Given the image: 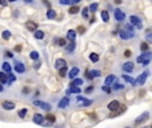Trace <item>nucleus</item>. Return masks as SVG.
<instances>
[{
	"mask_svg": "<svg viewBox=\"0 0 152 128\" xmlns=\"http://www.w3.org/2000/svg\"><path fill=\"white\" fill-rule=\"evenodd\" d=\"M77 102L80 103V107H86V105H89L91 104V100H87V99H84V97H81V96H77Z\"/></svg>",
	"mask_w": 152,
	"mask_h": 128,
	"instance_id": "12",
	"label": "nucleus"
},
{
	"mask_svg": "<svg viewBox=\"0 0 152 128\" xmlns=\"http://www.w3.org/2000/svg\"><path fill=\"white\" fill-rule=\"evenodd\" d=\"M1 91H3V87H1V86H0V92H1Z\"/></svg>",
	"mask_w": 152,
	"mask_h": 128,
	"instance_id": "51",
	"label": "nucleus"
},
{
	"mask_svg": "<svg viewBox=\"0 0 152 128\" xmlns=\"http://www.w3.org/2000/svg\"><path fill=\"white\" fill-rule=\"evenodd\" d=\"M10 37H11V32L10 31H4V32H3V39L7 40V39H10Z\"/></svg>",
	"mask_w": 152,
	"mask_h": 128,
	"instance_id": "36",
	"label": "nucleus"
},
{
	"mask_svg": "<svg viewBox=\"0 0 152 128\" xmlns=\"http://www.w3.org/2000/svg\"><path fill=\"white\" fill-rule=\"evenodd\" d=\"M107 107H108V110H110V111H118L119 107H120V103H119L118 100H112V102H111Z\"/></svg>",
	"mask_w": 152,
	"mask_h": 128,
	"instance_id": "5",
	"label": "nucleus"
},
{
	"mask_svg": "<svg viewBox=\"0 0 152 128\" xmlns=\"http://www.w3.org/2000/svg\"><path fill=\"white\" fill-rule=\"evenodd\" d=\"M59 72H60V76H66L67 75V67L61 68V69H59Z\"/></svg>",
	"mask_w": 152,
	"mask_h": 128,
	"instance_id": "40",
	"label": "nucleus"
},
{
	"mask_svg": "<svg viewBox=\"0 0 152 128\" xmlns=\"http://www.w3.org/2000/svg\"><path fill=\"white\" fill-rule=\"evenodd\" d=\"M81 13H83V18L84 19H88V8H83V10H81Z\"/></svg>",
	"mask_w": 152,
	"mask_h": 128,
	"instance_id": "34",
	"label": "nucleus"
},
{
	"mask_svg": "<svg viewBox=\"0 0 152 128\" xmlns=\"http://www.w3.org/2000/svg\"><path fill=\"white\" fill-rule=\"evenodd\" d=\"M123 88H124V86H121V84H119V83H115L112 87L113 91H120V89H123Z\"/></svg>",
	"mask_w": 152,
	"mask_h": 128,
	"instance_id": "31",
	"label": "nucleus"
},
{
	"mask_svg": "<svg viewBox=\"0 0 152 128\" xmlns=\"http://www.w3.org/2000/svg\"><path fill=\"white\" fill-rule=\"evenodd\" d=\"M97 7H99V5H97L96 3H94V4H91V5L88 7V11H91V12H96Z\"/></svg>",
	"mask_w": 152,
	"mask_h": 128,
	"instance_id": "32",
	"label": "nucleus"
},
{
	"mask_svg": "<svg viewBox=\"0 0 152 128\" xmlns=\"http://www.w3.org/2000/svg\"><path fill=\"white\" fill-rule=\"evenodd\" d=\"M100 75H102V73H100V71H96V69L91 71V72H87V78H88V79H92V78H99Z\"/></svg>",
	"mask_w": 152,
	"mask_h": 128,
	"instance_id": "15",
	"label": "nucleus"
},
{
	"mask_svg": "<svg viewBox=\"0 0 152 128\" xmlns=\"http://www.w3.org/2000/svg\"><path fill=\"white\" fill-rule=\"evenodd\" d=\"M92 91H94V87H88V88L86 89V94H91Z\"/></svg>",
	"mask_w": 152,
	"mask_h": 128,
	"instance_id": "43",
	"label": "nucleus"
},
{
	"mask_svg": "<svg viewBox=\"0 0 152 128\" xmlns=\"http://www.w3.org/2000/svg\"><path fill=\"white\" fill-rule=\"evenodd\" d=\"M0 83H3V84L8 83V75H5L4 72H0Z\"/></svg>",
	"mask_w": 152,
	"mask_h": 128,
	"instance_id": "24",
	"label": "nucleus"
},
{
	"mask_svg": "<svg viewBox=\"0 0 152 128\" xmlns=\"http://www.w3.org/2000/svg\"><path fill=\"white\" fill-rule=\"evenodd\" d=\"M129 21H131L132 26H136L137 28H142V24H140V19L137 18V16H134V15H132L131 18H129Z\"/></svg>",
	"mask_w": 152,
	"mask_h": 128,
	"instance_id": "7",
	"label": "nucleus"
},
{
	"mask_svg": "<svg viewBox=\"0 0 152 128\" xmlns=\"http://www.w3.org/2000/svg\"><path fill=\"white\" fill-rule=\"evenodd\" d=\"M58 44L60 45V47H66V44H67L66 39H63V37H61V39H59V40H58Z\"/></svg>",
	"mask_w": 152,
	"mask_h": 128,
	"instance_id": "35",
	"label": "nucleus"
},
{
	"mask_svg": "<svg viewBox=\"0 0 152 128\" xmlns=\"http://www.w3.org/2000/svg\"><path fill=\"white\" fill-rule=\"evenodd\" d=\"M123 71H126V72H132V71H134V63H131V61L124 63L123 64Z\"/></svg>",
	"mask_w": 152,
	"mask_h": 128,
	"instance_id": "11",
	"label": "nucleus"
},
{
	"mask_svg": "<svg viewBox=\"0 0 152 128\" xmlns=\"http://www.w3.org/2000/svg\"><path fill=\"white\" fill-rule=\"evenodd\" d=\"M124 18H126V15H124V12L121 10H115V19L118 21H123Z\"/></svg>",
	"mask_w": 152,
	"mask_h": 128,
	"instance_id": "8",
	"label": "nucleus"
},
{
	"mask_svg": "<svg viewBox=\"0 0 152 128\" xmlns=\"http://www.w3.org/2000/svg\"><path fill=\"white\" fill-rule=\"evenodd\" d=\"M67 37H68L71 42H75V37H76V31L74 29H69L68 32H67Z\"/></svg>",
	"mask_w": 152,
	"mask_h": 128,
	"instance_id": "20",
	"label": "nucleus"
},
{
	"mask_svg": "<svg viewBox=\"0 0 152 128\" xmlns=\"http://www.w3.org/2000/svg\"><path fill=\"white\" fill-rule=\"evenodd\" d=\"M152 60V53L151 52H145L142 56L137 58V63H143V65H148V63Z\"/></svg>",
	"mask_w": 152,
	"mask_h": 128,
	"instance_id": "1",
	"label": "nucleus"
},
{
	"mask_svg": "<svg viewBox=\"0 0 152 128\" xmlns=\"http://www.w3.org/2000/svg\"><path fill=\"white\" fill-rule=\"evenodd\" d=\"M34 36H35V39H43V37H44V32L40 31V29H36Z\"/></svg>",
	"mask_w": 152,
	"mask_h": 128,
	"instance_id": "25",
	"label": "nucleus"
},
{
	"mask_svg": "<svg viewBox=\"0 0 152 128\" xmlns=\"http://www.w3.org/2000/svg\"><path fill=\"white\" fill-rule=\"evenodd\" d=\"M3 108L4 110H7V111H11V110H13L15 108V104H13L12 102H3Z\"/></svg>",
	"mask_w": 152,
	"mask_h": 128,
	"instance_id": "14",
	"label": "nucleus"
},
{
	"mask_svg": "<svg viewBox=\"0 0 152 128\" xmlns=\"http://www.w3.org/2000/svg\"><path fill=\"white\" fill-rule=\"evenodd\" d=\"M115 1L118 3V4H120V3H121V0H115Z\"/></svg>",
	"mask_w": 152,
	"mask_h": 128,
	"instance_id": "50",
	"label": "nucleus"
},
{
	"mask_svg": "<svg viewBox=\"0 0 152 128\" xmlns=\"http://www.w3.org/2000/svg\"><path fill=\"white\" fill-rule=\"evenodd\" d=\"M124 56H127V58H129V56H131V51H129V50H127L126 52H124Z\"/></svg>",
	"mask_w": 152,
	"mask_h": 128,
	"instance_id": "45",
	"label": "nucleus"
},
{
	"mask_svg": "<svg viewBox=\"0 0 152 128\" xmlns=\"http://www.w3.org/2000/svg\"><path fill=\"white\" fill-rule=\"evenodd\" d=\"M81 84H83V80H81V79H74L72 83L69 84V87H79V88H80Z\"/></svg>",
	"mask_w": 152,
	"mask_h": 128,
	"instance_id": "18",
	"label": "nucleus"
},
{
	"mask_svg": "<svg viewBox=\"0 0 152 128\" xmlns=\"http://www.w3.org/2000/svg\"><path fill=\"white\" fill-rule=\"evenodd\" d=\"M80 0H69V4H77Z\"/></svg>",
	"mask_w": 152,
	"mask_h": 128,
	"instance_id": "47",
	"label": "nucleus"
},
{
	"mask_svg": "<svg viewBox=\"0 0 152 128\" xmlns=\"http://www.w3.org/2000/svg\"><path fill=\"white\" fill-rule=\"evenodd\" d=\"M3 71H4V72H7V73H11V65L8 63H4V64H3Z\"/></svg>",
	"mask_w": 152,
	"mask_h": 128,
	"instance_id": "30",
	"label": "nucleus"
},
{
	"mask_svg": "<svg viewBox=\"0 0 152 128\" xmlns=\"http://www.w3.org/2000/svg\"><path fill=\"white\" fill-rule=\"evenodd\" d=\"M26 1H27V3H31V1H32V0H26Z\"/></svg>",
	"mask_w": 152,
	"mask_h": 128,
	"instance_id": "52",
	"label": "nucleus"
},
{
	"mask_svg": "<svg viewBox=\"0 0 152 128\" xmlns=\"http://www.w3.org/2000/svg\"><path fill=\"white\" fill-rule=\"evenodd\" d=\"M29 58H31L32 60H37V59H39V53H37L36 51H32V52L29 53Z\"/></svg>",
	"mask_w": 152,
	"mask_h": 128,
	"instance_id": "29",
	"label": "nucleus"
},
{
	"mask_svg": "<svg viewBox=\"0 0 152 128\" xmlns=\"http://www.w3.org/2000/svg\"><path fill=\"white\" fill-rule=\"evenodd\" d=\"M148 118H150V113H148V112L142 113V115H140L139 118H137L136 120H135V124H140V123H143V121H145Z\"/></svg>",
	"mask_w": 152,
	"mask_h": 128,
	"instance_id": "6",
	"label": "nucleus"
},
{
	"mask_svg": "<svg viewBox=\"0 0 152 128\" xmlns=\"http://www.w3.org/2000/svg\"><path fill=\"white\" fill-rule=\"evenodd\" d=\"M5 56H7V58H12V53L8 52V51H7V52H5Z\"/></svg>",
	"mask_w": 152,
	"mask_h": 128,
	"instance_id": "49",
	"label": "nucleus"
},
{
	"mask_svg": "<svg viewBox=\"0 0 152 128\" xmlns=\"http://www.w3.org/2000/svg\"><path fill=\"white\" fill-rule=\"evenodd\" d=\"M77 31L80 32V34H84V27H80V26H79V27H77Z\"/></svg>",
	"mask_w": 152,
	"mask_h": 128,
	"instance_id": "46",
	"label": "nucleus"
},
{
	"mask_svg": "<svg viewBox=\"0 0 152 128\" xmlns=\"http://www.w3.org/2000/svg\"><path fill=\"white\" fill-rule=\"evenodd\" d=\"M115 80H116L115 75H110V76H107V79H105V86H111V84H112Z\"/></svg>",
	"mask_w": 152,
	"mask_h": 128,
	"instance_id": "23",
	"label": "nucleus"
},
{
	"mask_svg": "<svg viewBox=\"0 0 152 128\" xmlns=\"http://www.w3.org/2000/svg\"><path fill=\"white\" fill-rule=\"evenodd\" d=\"M61 4H69V0H60Z\"/></svg>",
	"mask_w": 152,
	"mask_h": 128,
	"instance_id": "48",
	"label": "nucleus"
},
{
	"mask_svg": "<svg viewBox=\"0 0 152 128\" xmlns=\"http://www.w3.org/2000/svg\"><path fill=\"white\" fill-rule=\"evenodd\" d=\"M26 27L29 29L31 32H35L37 29V24L35 23V21H27L26 23Z\"/></svg>",
	"mask_w": 152,
	"mask_h": 128,
	"instance_id": "10",
	"label": "nucleus"
},
{
	"mask_svg": "<svg viewBox=\"0 0 152 128\" xmlns=\"http://www.w3.org/2000/svg\"><path fill=\"white\" fill-rule=\"evenodd\" d=\"M66 50H67V52H74V50H75V42H71L69 40V44H66Z\"/></svg>",
	"mask_w": 152,
	"mask_h": 128,
	"instance_id": "22",
	"label": "nucleus"
},
{
	"mask_svg": "<svg viewBox=\"0 0 152 128\" xmlns=\"http://www.w3.org/2000/svg\"><path fill=\"white\" fill-rule=\"evenodd\" d=\"M148 75H150V72H148V71L143 72L142 75H139V78H137L136 80H135V84H139V86H143V84L145 83V80H147ZM135 84H134V86H135Z\"/></svg>",
	"mask_w": 152,
	"mask_h": 128,
	"instance_id": "2",
	"label": "nucleus"
},
{
	"mask_svg": "<svg viewBox=\"0 0 152 128\" xmlns=\"http://www.w3.org/2000/svg\"><path fill=\"white\" fill-rule=\"evenodd\" d=\"M68 104H69V97H63L59 102V108H66Z\"/></svg>",
	"mask_w": 152,
	"mask_h": 128,
	"instance_id": "16",
	"label": "nucleus"
},
{
	"mask_svg": "<svg viewBox=\"0 0 152 128\" xmlns=\"http://www.w3.org/2000/svg\"><path fill=\"white\" fill-rule=\"evenodd\" d=\"M79 11H80L79 10V7H71L69 8V13H72V15H74V13H77Z\"/></svg>",
	"mask_w": 152,
	"mask_h": 128,
	"instance_id": "37",
	"label": "nucleus"
},
{
	"mask_svg": "<svg viewBox=\"0 0 152 128\" xmlns=\"http://www.w3.org/2000/svg\"><path fill=\"white\" fill-rule=\"evenodd\" d=\"M47 18L48 19H55L56 18V12L53 10H48L47 11Z\"/></svg>",
	"mask_w": 152,
	"mask_h": 128,
	"instance_id": "26",
	"label": "nucleus"
},
{
	"mask_svg": "<svg viewBox=\"0 0 152 128\" xmlns=\"http://www.w3.org/2000/svg\"><path fill=\"white\" fill-rule=\"evenodd\" d=\"M143 128H150V127H143Z\"/></svg>",
	"mask_w": 152,
	"mask_h": 128,
	"instance_id": "54",
	"label": "nucleus"
},
{
	"mask_svg": "<svg viewBox=\"0 0 152 128\" xmlns=\"http://www.w3.org/2000/svg\"><path fill=\"white\" fill-rule=\"evenodd\" d=\"M89 59H91V61L96 63V61H99V55H97V53H91V55H89Z\"/></svg>",
	"mask_w": 152,
	"mask_h": 128,
	"instance_id": "28",
	"label": "nucleus"
},
{
	"mask_svg": "<svg viewBox=\"0 0 152 128\" xmlns=\"http://www.w3.org/2000/svg\"><path fill=\"white\" fill-rule=\"evenodd\" d=\"M102 19H103V21H105V23L110 20V15H108L107 11H102Z\"/></svg>",
	"mask_w": 152,
	"mask_h": 128,
	"instance_id": "27",
	"label": "nucleus"
},
{
	"mask_svg": "<svg viewBox=\"0 0 152 128\" xmlns=\"http://www.w3.org/2000/svg\"><path fill=\"white\" fill-rule=\"evenodd\" d=\"M34 121L36 124H43V121H44V116L40 115V113H35L34 115Z\"/></svg>",
	"mask_w": 152,
	"mask_h": 128,
	"instance_id": "13",
	"label": "nucleus"
},
{
	"mask_svg": "<svg viewBox=\"0 0 152 128\" xmlns=\"http://www.w3.org/2000/svg\"><path fill=\"white\" fill-rule=\"evenodd\" d=\"M77 73H79V68H76V67H74L71 71L68 72V76H69V79H76V76H77Z\"/></svg>",
	"mask_w": 152,
	"mask_h": 128,
	"instance_id": "17",
	"label": "nucleus"
},
{
	"mask_svg": "<svg viewBox=\"0 0 152 128\" xmlns=\"http://www.w3.org/2000/svg\"><path fill=\"white\" fill-rule=\"evenodd\" d=\"M147 40H148V42H152V31L147 32Z\"/></svg>",
	"mask_w": 152,
	"mask_h": 128,
	"instance_id": "42",
	"label": "nucleus"
},
{
	"mask_svg": "<svg viewBox=\"0 0 152 128\" xmlns=\"http://www.w3.org/2000/svg\"><path fill=\"white\" fill-rule=\"evenodd\" d=\"M69 94H80V88L79 87H69L67 89V95H69Z\"/></svg>",
	"mask_w": 152,
	"mask_h": 128,
	"instance_id": "19",
	"label": "nucleus"
},
{
	"mask_svg": "<svg viewBox=\"0 0 152 128\" xmlns=\"http://www.w3.org/2000/svg\"><path fill=\"white\" fill-rule=\"evenodd\" d=\"M44 119H47L50 123H53V121H55V116L53 115H47V118H44Z\"/></svg>",
	"mask_w": 152,
	"mask_h": 128,
	"instance_id": "38",
	"label": "nucleus"
},
{
	"mask_svg": "<svg viewBox=\"0 0 152 128\" xmlns=\"http://www.w3.org/2000/svg\"><path fill=\"white\" fill-rule=\"evenodd\" d=\"M34 104L36 105V107H40V108H43V110H45V111H50V110H51V105L48 104V103L40 102V100H35Z\"/></svg>",
	"mask_w": 152,
	"mask_h": 128,
	"instance_id": "4",
	"label": "nucleus"
},
{
	"mask_svg": "<svg viewBox=\"0 0 152 128\" xmlns=\"http://www.w3.org/2000/svg\"><path fill=\"white\" fill-rule=\"evenodd\" d=\"M15 71L16 72H19V73H23L24 71H26V68H24V65L21 63H16L15 64Z\"/></svg>",
	"mask_w": 152,
	"mask_h": 128,
	"instance_id": "21",
	"label": "nucleus"
},
{
	"mask_svg": "<svg viewBox=\"0 0 152 128\" xmlns=\"http://www.w3.org/2000/svg\"><path fill=\"white\" fill-rule=\"evenodd\" d=\"M140 50H142L143 52H144V51H147L148 50V44H147V43H143V44L140 45Z\"/></svg>",
	"mask_w": 152,
	"mask_h": 128,
	"instance_id": "41",
	"label": "nucleus"
},
{
	"mask_svg": "<svg viewBox=\"0 0 152 128\" xmlns=\"http://www.w3.org/2000/svg\"><path fill=\"white\" fill-rule=\"evenodd\" d=\"M26 115H27V110H26V108H24V110H20V111H19V116H20V118H24Z\"/></svg>",
	"mask_w": 152,
	"mask_h": 128,
	"instance_id": "39",
	"label": "nucleus"
},
{
	"mask_svg": "<svg viewBox=\"0 0 152 128\" xmlns=\"http://www.w3.org/2000/svg\"><path fill=\"white\" fill-rule=\"evenodd\" d=\"M103 89H104L105 92H110L111 91V87L110 86H104V87H103Z\"/></svg>",
	"mask_w": 152,
	"mask_h": 128,
	"instance_id": "44",
	"label": "nucleus"
},
{
	"mask_svg": "<svg viewBox=\"0 0 152 128\" xmlns=\"http://www.w3.org/2000/svg\"><path fill=\"white\" fill-rule=\"evenodd\" d=\"M64 67H67V63H66L64 59H58V60L55 61V68L56 69H61V68H64Z\"/></svg>",
	"mask_w": 152,
	"mask_h": 128,
	"instance_id": "9",
	"label": "nucleus"
},
{
	"mask_svg": "<svg viewBox=\"0 0 152 128\" xmlns=\"http://www.w3.org/2000/svg\"><path fill=\"white\" fill-rule=\"evenodd\" d=\"M10 1H16V0H10Z\"/></svg>",
	"mask_w": 152,
	"mask_h": 128,
	"instance_id": "53",
	"label": "nucleus"
},
{
	"mask_svg": "<svg viewBox=\"0 0 152 128\" xmlns=\"http://www.w3.org/2000/svg\"><path fill=\"white\" fill-rule=\"evenodd\" d=\"M119 36L124 40H128V39H132V37L135 36V34H134V31H128V29H126V31L119 32Z\"/></svg>",
	"mask_w": 152,
	"mask_h": 128,
	"instance_id": "3",
	"label": "nucleus"
},
{
	"mask_svg": "<svg viewBox=\"0 0 152 128\" xmlns=\"http://www.w3.org/2000/svg\"><path fill=\"white\" fill-rule=\"evenodd\" d=\"M123 79H124V80H126V81H128V83H131L132 86H134V84H135V80H134V79H132V78H129V76L123 75Z\"/></svg>",
	"mask_w": 152,
	"mask_h": 128,
	"instance_id": "33",
	"label": "nucleus"
}]
</instances>
